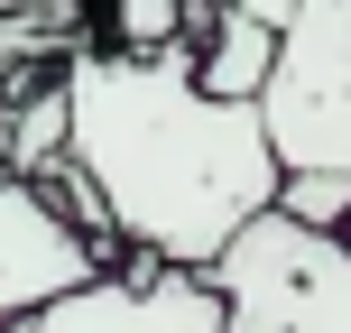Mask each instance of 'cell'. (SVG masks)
<instances>
[{"label":"cell","instance_id":"3957f363","mask_svg":"<svg viewBox=\"0 0 351 333\" xmlns=\"http://www.w3.org/2000/svg\"><path fill=\"white\" fill-rule=\"evenodd\" d=\"M259 130L287 167H351V0H296L259 84Z\"/></svg>","mask_w":351,"mask_h":333},{"label":"cell","instance_id":"30bf717a","mask_svg":"<svg viewBox=\"0 0 351 333\" xmlns=\"http://www.w3.org/2000/svg\"><path fill=\"white\" fill-rule=\"evenodd\" d=\"M10 10H37V0H0V19H10Z\"/></svg>","mask_w":351,"mask_h":333},{"label":"cell","instance_id":"277c9868","mask_svg":"<svg viewBox=\"0 0 351 333\" xmlns=\"http://www.w3.org/2000/svg\"><path fill=\"white\" fill-rule=\"evenodd\" d=\"M10 333H222V297L194 268H148V260H111L84 287L47 297L37 315H19Z\"/></svg>","mask_w":351,"mask_h":333},{"label":"cell","instance_id":"8fae6325","mask_svg":"<svg viewBox=\"0 0 351 333\" xmlns=\"http://www.w3.org/2000/svg\"><path fill=\"white\" fill-rule=\"evenodd\" d=\"M342 241H351V222H342Z\"/></svg>","mask_w":351,"mask_h":333},{"label":"cell","instance_id":"52a82bcc","mask_svg":"<svg viewBox=\"0 0 351 333\" xmlns=\"http://www.w3.org/2000/svg\"><path fill=\"white\" fill-rule=\"evenodd\" d=\"M213 0H93V47L111 56H158V47H194Z\"/></svg>","mask_w":351,"mask_h":333},{"label":"cell","instance_id":"8992f818","mask_svg":"<svg viewBox=\"0 0 351 333\" xmlns=\"http://www.w3.org/2000/svg\"><path fill=\"white\" fill-rule=\"evenodd\" d=\"M268 56H278V28H259V19H241V10H222V0H213L204 28H194V84L222 93V102H259Z\"/></svg>","mask_w":351,"mask_h":333},{"label":"cell","instance_id":"ba28073f","mask_svg":"<svg viewBox=\"0 0 351 333\" xmlns=\"http://www.w3.org/2000/svg\"><path fill=\"white\" fill-rule=\"evenodd\" d=\"M268 213H278V222H305V231H333V241H342V222H351V167H287Z\"/></svg>","mask_w":351,"mask_h":333},{"label":"cell","instance_id":"6da1fadb","mask_svg":"<svg viewBox=\"0 0 351 333\" xmlns=\"http://www.w3.org/2000/svg\"><path fill=\"white\" fill-rule=\"evenodd\" d=\"M56 93H65V167L102 204L121 260L204 278L241 241V222L278 204V148L259 130V102L204 93L194 47H74L56 65Z\"/></svg>","mask_w":351,"mask_h":333},{"label":"cell","instance_id":"5b68a950","mask_svg":"<svg viewBox=\"0 0 351 333\" xmlns=\"http://www.w3.org/2000/svg\"><path fill=\"white\" fill-rule=\"evenodd\" d=\"M93 268H111V250H93L28 176H0V333L19 315H37L47 297L84 287Z\"/></svg>","mask_w":351,"mask_h":333},{"label":"cell","instance_id":"9c48e42d","mask_svg":"<svg viewBox=\"0 0 351 333\" xmlns=\"http://www.w3.org/2000/svg\"><path fill=\"white\" fill-rule=\"evenodd\" d=\"M222 10H241V19H259V28H287V19H296V0H222Z\"/></svg>","mask_w":351,"mask_h":333},{"label":"cell","instance_id":"7a4b0ae2","mask_svg":"<svg viewBox=\"0 0 351 333\" xmlns=\"http://www.w3.org/2000/svg\"><path fill=\"white\" fill-rule=\"evenodd\" d=\"M204 278L222 297V333H351V241L333 231L259 213Z\"/></svg>","mask_w":351,"mask_h":333}]
</instances>
